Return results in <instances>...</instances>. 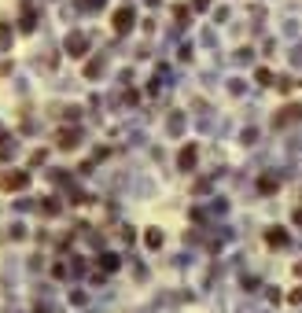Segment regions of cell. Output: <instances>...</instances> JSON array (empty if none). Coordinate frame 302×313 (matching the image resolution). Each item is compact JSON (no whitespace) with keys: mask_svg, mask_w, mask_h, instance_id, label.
Masks as SVG:
<instances>
[{"mask_svg":"<svg viewBox=\"0 0 302 313\" xmlns=\"http://www.w3.org/2000/svg\"><path fill=\"white\" fill-rule=\"evenodd\" d=\"M111 22H115V34H118V37H125V34L133 30V22H136V11H133V8H118Z\"/></svg>","mask_w":302,"mask_h":313,"instance_id":"6da1fadb","label":"cell"},{"mask_svg":"<svg viewBox=\"0 0 302 313\" xmlns=\"http://www.w3.org/2000/svg\"><path fill=\"white\" fill-rule=\"evenodd\" d=\"M63 48H67V55H70V59H81V55L89 52V37H85V34H70Z\"/></svg>","mask_w":302,"mask_h":313,"instance_id":"7a4b0ae2","label":"cell"},{"mask_svg":"<svg viewBox=\"0 0 302 313\" xmlns=\"http://www.w3.org/2000/svg\"><path fill=\"white\" fill-rule=\"evenodd\" d=\"M0 188H11V192H22V188H30V174H0Z\"/></svg>","mask_w":302,"mask_h":313,"instance_id":"3957f363","label":"cell"},{"mask_svg":"<svg viewBox=\"0 0 302 313\" xmlns=\"http://www.w3.org/2000/svg\"><path fill=\"white\" fill-rule=\"evenodd\" d=\"M302 118V107L298 103H288V107H284V111L273 118V125H277V129H284V125H291V122H298Z\"/></svg>","mask_w":302,"mask_h":313,"instance_id":"277c9868","label":"cell"},{"mask_svg":"<svg viewBox=\"0 0 302 313\" xmlns=\"http://www.w3.org/2000/svg\"><path fill=\"white\" fill-rule=\"evenodd\" d=\"M56 144L67 151V148H77V129H63L59 136H56Z\"/></svg>","mask_w":302,"mask_h":313,"instance_id":"5b68a950","label":"cell"},{"mask_svg":"<svg viewBox=\"0 0 302 313\" xmlns=\"http://www.w3.org/2000/svg\"><path fill=\"white\" fill-rule=\"evenodd\" d=\"M196 155H199V151H196L192 144H188V148H181V155H177V162H181V169H192V166H196Z\"/></svg>","mask_w":302,"mask_h":313,"instance_id":"8992f818","label":"cell"},{"mask_svg":"<svg viewBox=\"0 0 302 313\" xmlns=\"http://www.w3.org/2000/svg\"><path fill=\"white\" fill-rule=\"evenodd\" d=\"M30 30H34V8H22V34H30Z\"/></svg>","mask_w":302,"mask_h":313,"instance_id":"52a82bcc","label":"cell"},{"mask_svg":"<svg viewBox=\"0 0 302 313\" xmlns=\"http://www.w3.org/2000/svg\"><path fill=\"white\" fill-rule=\"evenodd\" d=\"M265 240H269V243H273V247H284V243H288V232H280V229H277V232H269V236H265Z\"/></svg>","mask_w":302,"mask_h":313,"instance_id":"ba28073f","label":"cell"},{"mask_svg":"<svg viewBox=\"0 0 302 313\" xmlns=\"http://www.w3.org/2000/svg\"><path fill=\"white\" fill-rule=\"evenodd\" d=\"M254 77H258V85H273V74H269V70H265V67H262V70H258V74H254Z\"/></svg>","mask_w":302,"mask_h":313,"instance_id":"9c48e42d","label":"cell"},{"mask_svg":"<svg viewBox=\"0 0 302 313\" xmlns=\"http://www.w3.org/2000/svg\"><path fill=\"white\" fill-rule=\"evenodd\" d=\"M144 240H148V247H158V243H162V232H155V229H151Z\"/></svg>","mask_w":302,"mask_h":313,"instance_id":"30bf717a","label":"cell"},{"mask_svg":"<svg viewBox=\"0 0 302 313\" xmlns=\"http://www.w3.org/2000/svg\"><path fill=\"white\" fill-rule=\"evenodd\" d=\"M173 19L184 22V19H188V8H181V4H177V8H173Z\"/></svg>","mask_w":302,"mask_h":313,"instance_id":"8fae6325","label":"cell"},{"mask_svg":"<svg viewBox=\"0 0 302 313\" xmlns=\"http://www.w3.org/2000/svg\"><path fill=\"white\" fill-rule=\"evenodd\" d=\"M81 4H85V8H100V4H103V0H81Z\"/></svg>","mask_w":302,"mask_h":313,"instance_id":"7c38bea8","label":"cell"},{"mask_svg":"<svg viewBox=\"0 0 302 313\" xmlns=\"http://www.w3.org/2000/svg\"><path fill=\"white\" fill-rule=\"evenodd\" d=\"M196 8H199V11H206V8H210V0H196Z\"/></svg>","mask_w":302,"mask_h":313,"instance_id":"4fadbf2b","label":"cell"},{"mask_svg":"<svg viewBox=\"0 0 302 313\" xmlns=\"http://www.w3.org/2000/svg\"><path fill=\"white\" fill-rule=\"evenodd\" d=\"M298 85H302V81H298Z\"/></svg>","mask_w":302,"mask_h":313,"instance_id":"5bb4252c","label":"cell"}]
</instances>
